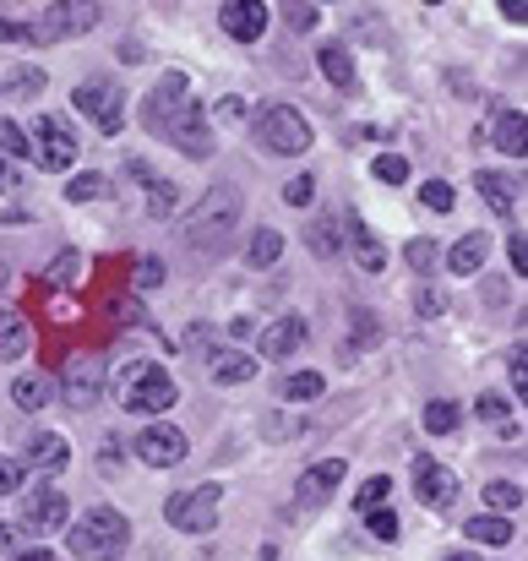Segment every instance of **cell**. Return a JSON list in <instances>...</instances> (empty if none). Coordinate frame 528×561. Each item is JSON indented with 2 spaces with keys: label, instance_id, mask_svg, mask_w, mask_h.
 <instances>
[{
  "label": "cell",
  "instance_id": "33",
  "mask_svg": "<svg viewBox=\"0 0 528 561\" xmlns=\"http://www.w3.org/2000/svg\"><path fill=\"white\" fill-rule=\"evenodd\" d=\"M485 502L507 518V513H518V507H524V491H518L513 480H491V485H485Z\"/></svg>",
  "mask_w": 528,
  "mask_h": 561
},
{
  "label": "cell",
  "instance_id": "46",
  "mask_svg": "<svg viewBox=\"0 0 528 561\" xmlns=\"http://www.w3.org/2000/svg\"><path fill=\"white\" fill-rule=\"evenodd\" d=\"M474 414H480V420H491V425H507V420H513V414H507V403H502L496 392H485V398L474 403Z\"/></svg>",
  "mask_w": 528,
  "mask_h": 561
},
{
  "label": "cell",
  "instance_id": "45",
  "mask_svg": "<svg viewBox=\"0 0 528 561\" xmlns=\"http://www.w3.org/2000/svg\"><path fill=\"white\" fill-rule=\"evenodd\" d=\"M354 344H359V350L381 344V333H376V317H370V311H354Z\"/></svg>",
  "mask_w": 528,
  "mask_h": 561
},
{
  "label": "cell",
  "instance_id": "8",
  "mask_svg": "<svg viewBox=\"0 0 528 561\" xmlns=\"http://www.w3.org/2000/svg\"><path fill=\"white\" fill-rule=\"evenodd\" d=\"M27 148H33V159H38V170H49V175H66L71 164H77V137L55 121V115H38L33 121V131H27Z\"/></svg>",
  "mask_w": 528,
  "mask_h": 561
},
{
  "label": "cell",
  "instance_id": "35",
  "mask_svg": "<svg viewBox=\"0 0 528 561\" xmlns=\"http://www.w3.org/2000/svg\"><path fill=\"white\" fill-rule=\"evenodd\" d=\"M175 207H180V191L170 181H153L148 186V218H170Z\"/></svg>",
  "mask_w": 528,
  "mask_h": 561
},
{
  "label": "cell",
  "instance_id": "34",
  "mask_svg": "<svg viewBox=\"0 0 528 561\" xmlns=\"http://www.w3.org/2000/svg\"><path fill=\"white\" fill-rule=\"evenodd\" d=\"M0 159H33V148H27V131H22L16 121H0Z\"/></svg>",
  "mask_w": 528,
  "mask_h": 561
},
{
  "label": "cell",
  "instance_id": "43",
  "mask_svg": "<svg viewBox=\"0 0 528 561\" xmlns=\"http://www.w3.org/2000/svg\"><path fill=\"white\" fill-rule=\"evenodd\" d=\"M164 284V262L159 256H142L137 262V289H159Z\"/></svg>",
  "mask_w": 528,
  "mask_h": 561
},
{
  "label": "cell",
  "instance_id": "20",
  "mask_svg": "<svg viewBox=\"0 0 528 561\" xmlns=\"http://www.w3.org/2000/svg\"><path fill=\"white\" fill-rule=\"evenodd\" d=\"M485 256H491V234H480V229H474V234H463V240L452 245V256H447V262H452V273H458V278H469V273H480V267H485Z\"/></svg>",
  "mask_w": 528,
  "mask_h": 561
},
{
  "label": "cell",
  "instance_id": "37",
  "mask_svg": "<svg viewBox=\"0 0 528 561\" xmlns=\"http://www.w3.org/2000/svg\"><path fill=\"white\" fill-rule=\"evenodd\" d=\"M370 175H376V181H387V186H403V181H409V164H403L398 153H381V159L370 164Z\"/></svg>",
  "mask_w": 528,
  "mask_h": 561
},
{
  "label": "cell",
  "instance_id": "27",
  "mask_svg": "<svg viewBox=\"0 0 528 561\" xmlns=\"http://www.w3.org/2000/svg\"><path fill=\"white\" fill-rule=\"evenodd\" d=\"M458 420H463V409H458L452 398H431V403H425V431H431V436H452Z\"/></svg>",
  "mask_w": 528,
  "mask_h": 561
},
{
  "label": "cell",
  "instance_id": "48",
  "mask_svg": "<svg viewBox=\"0 0 528 561\" xmlns=\"http://www.w3.org/2000/svg\"><path fill=\"white\" fill-rule=\"evenodd\" d=\"M11 491H22V463L0 458V496H11Z\"/></svg>",
  "mask_w": 528,
  "mask_h": 561
},
{
  "label": "cell",
  "instance_id": "6",
  "mask_svg": "<svg viewBox=\"0 0 528 561\" xmlns=\"http://www.w3.org/2000/svg\"><path fill=\"white\" fill-rule=\"evenodd\" d=\"M99 0H55L33 27H27V44H66V38H82L99 27Z\"/></svg>",
  "mask_w": 528,
  "mask_h": 561
},
{
  "label": "cell",
  "instance_id": "15",
  "mask_svg": "<svg viewBox=\"0 0 528 561\" xmlns=\"http://www.w3.org/2000/svg\"><path fill=\"white\" fill-rule=\"evenodd\" d=\"M306 339H311L306 317H278L273 328H262V355L289 360V355H300V350H306Z\"/></svg>",
  "mask_w": 528,
  "mask_h": 561
},
{
  "label": "cell",
  "instance_id": "5",
  "mask_svg": "<svg viewBox=\"0 0 528 561\" xmlns=\"http://www.w3.org/2000/svg\"><path fill=\"white\" fill-rule=\"evenodd\" d=\"M234 224H240V191L218 186V191H207L196 202V213L185 218V240H191V251H218L234 234Z\"/></svg>",
  "mask_w": 528,
  "mask_h": 561
},
{
  "label": "cell",
  "instance_id": "7",
  "mask_svg": "<svg viewBox=\"0 0 528 561\" xmlns=\"http://www.w3.org/2000/svg\"><path fill=\"white\" fill-rule=\"evenodd\" d=\"M218 502H223V491H218V485H191V491H175V496L164 502V524L180 529V535H207V529L218 524Z\"/></svg>",
  "mask_w": 528,
  "mask_h": 561
},
{
  "label": "cell",
  "instance_id": "57",
  "mask_svg": "<svg viewBox=\"0 0 528 561\" xmlns=\"http://www.w3.org/2000/svg\"><path fill=\"white\" fill-rule=\"evenodd\" d=\"M5 284H11V267H5V262H0V289H5Z\"/></svg>",
  "mask_w": 528,
  "mask_h": 561
},
{
  "label": "cell",
  "instance_id": "49",
  "mask_svg": "<svg viewBox=\"0 0 528 561\" xmlns=\"http://www.w3.org/2000/svg\"><path fill=\"white\" fill-rule=\"evenodd\" d=\"M507 256H513V267H518V278L528 273V234L518 229V234H507Z\"/></svg>",
  "mask_w": 528,
  "mask_h": 561
},
{
  "label": "cell",
  "instance_id": "19",
  "mask_svg": "<svg viewBox=\"0 0 528 561\" xmlns=\"http://www.w3.org/2000/svg\"><path fill=\"white\" fill-rule=\"evenodd\" d=\"M474 191L491 202V213H513V207H518V186H513V175H502V170H480V175H474Z\"/></svg>",
  "mask_w": 528,
  "mask_h": 561
},
{
  "label": "cell",
  "instance_id": "3",
  "mask_svg": "<svg viewBox=\"0 0 528 561\" xmlns=\"http://www.w3.org/2000/svg\"><path fill=\"white\" fill-rule=\"evenodd\" d=\"M251 131H256V142H262L273 159H300V153H311V142H317L311 121H306L295 104H256Z\"/></svg>",
  "mask_w": 528,
  "mask_h": 561
},
{
  "label": "cell",
  "instance_id": "53",
  "mask_svg": "<svg viewBox=\"0 0 528 561\" xmlns=\"http://www.w3.org/2000/svg\"><path fill=\"white\" fill-rule=\"evenodd\" d=\"M38 88H44V71H22L16 77V93H38Z\"/></svg>",
  "mask_w": 528,
  "mask_h": 561
},
{
  "label": "cell",
  "instance_id": "1",
  "mask_svg": "<svg viewBox=\"0 0 528 561\" xmlns=\"http://www.w3.org/2000/svg\"><path fill=\"white\" fill-rule=\"evenodd\" d=\"M185 71H170L159 88H153V99H148V126L159 131V137H170L185 159H207L213 153V121H207V110L202 104H191L185 99Z\"/></svg>",
  "mask_w": 528,
  "mask_h": 561
},
{
  "label": "cell",
  "instance_id": "39",
  "mask_svg": "<svg viewBox=\"0 0 528 561\" xmlns=\"http://www.w3.org/2000/svg\"><path fill=\"white\" fill-rule=\"evenodd\" d=\"M284 202H289V207H311V202H317V181H311V175H295V181L284 186Z\"/></svg>",
  "mask_w": 528,
  "mask_h": 561
},
{
  "label": "cell",
  "instance_id": "50",
  "mask_svg": "<svg viewBox=\"0 0 528 561\" xmlns=\"http://www.w3.org/2000/svg\"><path fill=\"white\" fill-rule=\"evenodd\" d=\"M213 115H218L223 126H234V121H245V104H240V99H218V104H213Z\"/></svg>",
  "mask_w": 528,
  "mask_h": 561
},
{
  "label": "cell",
  "instance_id": "42",
  "mask_svg": "<svg viewBox=\"0 0 528 561\" xmlns=\"http://www.w3.org/2000/svg\"><path fill=\"white\" fill-rule=\"evenodd\" d=\"M409 267L414 273H431L436 267V240H409Z\"/></svg>",
  "mask_w": 528,
  "mask_h": 561
},
{
  "label": "cell",
  "instance_id": "36",
  "mask_svg": "<svg viewBox=\"0 0 528 561\" xmlns=\"http://www.w3.org/2000/svg\"><path fill=\"white\" fill-rule=\"evenodd\" d=\"M284 22L295 27V33H311L322 16H317V0H284Z\"/></svg>",
  "mask_w": 528,
  "mask_h": 561
},
{
  "label": "cell",
  "instance_id": "56",
  "mask_svg": "<svg viewBox=\"0 0 528 561\" xmlns=\"http://www.w3.org/2000/svg\"><path fill=\"white\" fill-rule=\"evenodd\" d=\"M447 561H480V557H474V551H452Z\"/></svg>",
  "mask_w": 528,
  "mask_h": 561
},
{
  "label": "cell",
  "instance_id": "29",
  "mask_svg": "<svg viewBox=\"0 0 528 561\" xmlns=\"http://www.w3.org/2000/svg\"><path fill=\"white\" fill-rule=\"evenodd\" d=\"M469 540H474V546H507V540H513V524H507L502 513H485V518L469 524Z\"/></svg>",
  "mask_w": 528,
  "mask_h": 561
},
{
  "label": "cell",
  "instance_id": "23",
  "mask_svg": "<svg viewBox=\"0 0 528 561\" xmlns=\"http://www.w3.org/2000/svg\"><path fill=\"white\" fill-rule=\"evenodd\" d=\"M60 392H66V403H71V409H93V403H99V392H104V381H99V371H66Z\"/></svg>",
  "mask_w": 528,
  "mask_h": 561
},
{
  "label": "cell",
  "instance_id": "2",
  "mask_svg": "<svg viewBox=\"0 0 528 561\" xmlns=\"http://www.w3.org/2000/svg\"><path fill=\"white\" fill-rule=\"evenodd\" d=\"M66 546H71L77 561H120L126 546H131V524H126L115 507H88V513L71 524Z\"/></svg>",
  "mask_w": 528,
  "mask_h": 561
},
{
  "label": "cell",
  "instance_id": "14",
  "mask_svg": "<svg viewBox=\"0 0 528 561\" xmlns=\"http://www.w3.org/2000/svg\"><path fill=\"white\" fill-rule=\"evenodd\" d=\"M218 27H223L234 44H256V38L267 33V5H262V0H223Z\"/></svg>",
  "mask_w": 528,
  "mask_h": 561
},
{
  "label": "cell",
  "instance_id": "58",
  "mask_svg": "<svg viewBox=\"0 0 528 561\" xmlns=\"http://www.w3.org/2000/svg\"><path fill=\"white\" fill-rule=\"evenodd\" d=\"M425 5H441V0H425Z\"/></svg>",
  "mask_w": 528,
  "mask_h": 561
},
{
  "label": "cell",
  "instance_id": "4",
  "mask_svg": "<svg viewBox=\"0 0 528 561\" xmlns=\"http://www.w3.org/2000/svg\"><path fill=\"white\" fill-rule=\"evenodd\" d=\"M115 392H120V403H126L131 414H170L180 398L175 376L159 371L153 360H126V366L115 371Z\"/></svg>",
  "mask_w": 528,
  "mask_h": 561
},
{
  "label": "cell",
  "instance_id": "9",
  "mask_svg": "<svg viewBox=\"0 0 528 561\" xmlns=\"http://www.w3.org/2000/svg\"><path fill=\"white\" fill-rule=\"evenodd\" d=\"M71 110H82L104 137H115V131L126 126V93H120L115 82H82V88L71 93Z\"/></svg>",
  "mask_w": 528,
  "mask_h": 561
},
{
  "label": "cell",
  "instance_id": "52",
  "mask_svg": "<svg viewBox=\"0 0 528 561\" xmlns=\"http://www.w3.org/2000/svg\"><path fill=\"white\" fill-rule=\"evenodd\" d=\"M496 5H502V16H507V22H524L528 16V0H496Z\"/></svg>",
  "mask_w": 528,
  "mask_h": 561
},
{
  "label": "cell",
  "instance_id": "16",
  "mask_svg": "<svg viewBox=\"0 0 528 561\" xmlns=\"http://www.w3.org/2000/svg\"><path fill=\"white\" fill-rule=\"evenodd\" d=\"M66 458H71V447H66V436H55V431H38V436L27 442V469H38V474H60Z\"/></svg>",
  "mask_w": 528,
  "mask_h": 561
},
{
  "label": "cell",
  "instance_id": "32",
  "mask_svg": "<svg viewBox=\"0 0 528 561\" xmlns=\"http://www.w3.org/2000/svg\"><path fill=\"white\" fill-rule=\"evenodd\" d=\"M387 496H392V474H370V480L354 491V507L370 513V507H387Z\"/></svg>",
  "mask_w": 528,
  "mask_h": 561
},
{
  "label": "cell",
  "instance_id": "30",
  "mask_svg": "<svg viewBox=\"0 0 528 561\" xmlns=\"http://www.w3.org/2000/svg\"><path fill=\"white\" fill-rule=\"evenodd\" d=\"M82 278V251H60L49 267H44V284H55V289H71Z\"/></svg>",
  "mask_w": 528,
  "mask_h": 561
},
{
  "label": "cell",
  "instance_id": "17",
  "mask_svg": "<svg viewBox=\"0 0 528 561\" xmlns=\"http://www.w3.org/2000/svg\"><path fill=\"white\" fill-rule=\"evenodd\" d=\"M349 251L365 273H381V267H387V245L370 234V224H365L359 213H349Z\"/></svg>",
  "mask_w": 528,
  "mask_h": 561
},
{
  "label": "cell",
  "instance_id": "26",
  "mask_svg": "<svg viewBox=\"0 0 528 561\" xmlns=\"http://www.w3.org/2000/svg\"><path fill=\"white\" fill-rule=\"evenodd\" d=\"M278 256H284V234H278V229H256L251 245H245V262H251V267H273Z\"/></svg>",
  "mask_w": 528,
  "mask_h": 561
},
{
  "label": "cell",
  "instance_id": "54",
  "mask_svg": "<svg viewBox=\"0 0 528 561\" xmlns=\"http://www.w3.org/2000/svg\"><path fill=\"white\" fill-rule=\"evenodd\" d=\"M5 551H16V529H11V524H0V557H5Z\"/></svg>",
  "mask_w": 528,
  "mask_h": 561
},
{
  "label": "cell",
  "instance_id": "22",
  "mask_svg": "<svg viewBox=\"0 0 528 561\" xmlns=\"http://www.w3.org/2000/svg\"><path fill=\"white\" fill-rule=\"evenodd\" d=\"M27 344H33L27 322H22L16 311H0V360H22V355H27Z\"/></svg>",
  "mask_w": 528,
  "mask_h": 561
},
{
  "label": "cell",
  "instance_id": "13",
  "mask_svg": "<svg viewBox=\"0 0 528 561\" xmlns=\"http://www.w3.org/2000/svg\"><path fill=\"white\" fill-rule=\"evenodd\" d=\"M137 458L148 469H175V463H185V431H175V425H148L137 436Z\"/></svg>",
  "mask_w": 528,
  "mask_h": 561
},
{
  "label": "cell",
  "instance_id": "51",
  "mask_svg": "<svg viewBox=\"0 0 528 561\" xmlns=\"http://www.w3.org/2000/svg\"><path fill=\"white\" fill-rule=\"evenodd\" d=\"M513 387H518V398L528 392V355H524V344H518V355H513Z\"/></svg>",
  "mask_w": 528,
  "mask_h": 561
},
{
  "label": "cell",
  "instance_id": "31",
  "mask_svg": "<svg viewBox=\"0 0 528 561\" xmlns=\"http://www.w3.org/2000/svg\"><path fill=\"white\" fill-rule=\"evenodd\" d=\"M99 196H110V175H99V170H82V175H71L66 202H99Z\"/></svg>",
  "mask_w": 528,
  "mask_h": 561
},
{
  "label": "cell",
  "instance_id": "11",
  "mask_svg": "<svg viewBox=\"0 0 528 561\" xmlns=\"http://www.w3.org/2000/svg\"><path fill=\"white\" fill-rule=\"evenodd\" d=\"M22 529L27 535H55V529H66V496L55 491V485H38V491H27V502H22Z\"/></svg>",
  "mask_w": 528,
  "mask_h": 561
},
{
  "label": "cell",
  "instance_id": "28",
  "mask_svg": "<svg viewBox=\"0 0 528 561\" xmlns=\"http://www.w3.org/2000/svg\"><path fill=\"white\" fill-rule=\"evenodd\" d=\"M328 392V376L322 371H289L284 376V398L289 403H311V398H322Z\"/></svg>",
  "mask_w": 528,
  "mask_h": 561
},
{
  "label": "cell",
  "instance_id": "25",
  "mask_svg": "<svg viewBox=\"0 0 528 561\" xmlns=\"http://www.w3.org/2000/svg\"><path fill=\"white\" fill-rule=\"evenodd\" d=\"M317 66L328 71V82H333V88H354V60H349V49H344V44H322Z\"/></svg>",
  "mask_w": 528,
  "mask_h": 561
},
{
  "label": "cell",
  "instance_id": "12",
  "mask_svg": "<svg viewBox=\"0 0 528 561\" xmlns=\"http://www.w3.org/2000/svg\"><path fill=\"white\" fill-rule=\"evenodd\" d=\"M344 474H349V458H317V463L300 474V485H295L300 507H322V502L344 485Z\"/></svg>",
  "mask_w": 528,
  "mask_h": 561
},
{
  "label": "cell",
  "instance_id": "55",
  "mask_svg": "<svg viewBox=\"0 0 528 561\" xmlns=\"http://www.w3.org/2000/svg\"><path fill=\"white\" fill-rule=\"evenodd\" d=\"M16 561H55V557H49V551L38 546V551H22V557H16Z\"/></svg>",
  "mask_w": 528,
  "mask_h": 561
},
{
  "label": "cell",
  "instance_id": "18",
  "mask_svg": "<svg viewBox=\"0 0 528 561\" xmlns=\"http://www.w3.org/2000/svg\"><path fill=\"white\" fill-rule=\"evenodd\" d=\"M207 376L223 381V387H240V381L256 376V360H251V355H234V350H213V355H207Z\"/></svg>",
  "mask_w": 528,
  "mask_h": 561
},
{
  "label": "cell",
  "instance_id": "44",
  "mask_svg": "<svg viewBox=\"0 0 528 561\" xmlns=\"http://www.w3.org/2000/svg\"><path fill=\"white\" fill-rule=\"evenodd\" d=\"M414 311H420V317H441V311H447V295H441V289H431V284H425V289H420V295H414Z\"/></svg>",
  "mask_w": 528,
  "mask_h": 561
},
{
  "label": "cell",
  "instance_id": "41",
  "mask_svg": "<svg viewBox=\"0 0 528 561\" xmlns=\"http://www.w3.org/2000/svg\"><path fill=\"white\" fill-rule=\"evenodd\" d=\"M333 234H338V229H333V218H322L306 240H311V251H317V256H333V251H338V240H333Z\"/></svg>",
  "mask_w": 528,
  "mask_h": 561
},
{
  "label": "cell",
  "instance_id": "24",
  "mask_svg": "<svg viewBox=\"0 0 528 561\" xmlns=\"http://www.w3.org/2000/svg\"><path fill=\"white\" fill-rule=\"evenodd\" d=\"M524 142H528L524 110H502V121H496V148L513 153V159H524Z\"/></svg>",
  "mask_w": 528,
  "mask_h": 561
},
{
  "label": "cell",
  "instance_id": "38",
  "mask_svg": "<svg viewBox=\"0 0 528 561\" xmlns=\"http://www.w3.org/2000/svg\"><path fill=\"white\" fill-rule=\"evenodd\" d=\"M365 529H370L376 540H398V518H392V507H370V513H365Z\"/></svg>",
  "mask_w": 528,
  "mask_h": 561
},
{
  "label": "cell",
  "instance_id": "47",
  "mask_svg": "<svg viewBox=\"0 0 528 561\" xmlns=\"http://www.w3.org/2000/svg\"><path fill=\"white\" fill-rule=\"evenodd\" d=\"M0 191H5V196H22V191H27V175H22L11 159H0Z\"/></svg>",
  "mask_w": 528,
  "mask_h": 561
},
{
  "label": "cell",
  "instance_id": "10",
  "mask_svg": "<svg viewBox=\"0 0 528 561\" xmlns=\"http://www.w3.org/2000/svg\"><path fill=\"white\" fill-rule=\"evenodd\" d=\"M414 491H420L425 507L447 513V507L458 502V474H452L447 463H436V458H414Z\"/></svg>",
  "mask_w": 528,
  "mask_h": 561
},
{
  "label": "cell",
  "instance_id": "21",
  "mask_svg": "<svg viewBox=\"0 0 528 561\" xmlns=\"http://www.w3.org/2000/svg\"><path fill=\"white\" fill-rule=\"evenodd\" d=\"M11 398H16V409L38 414V409L55 398V381H49V376H16V381H11Z\"/></svg>",
  "mask_w": 528,
  "mask_h": 561
},
{
  "label": "cell",
  "instance_id": "40",
  "mask_svg": "<svg viewBox=\"0 0 528 561\" xmlns=\"http://www.w3.org/2000/svg\"><path fill=\"white\" fill-rule=\"evenodd\" d=\"M420 196H425V207H436V213H452V202H458L447 181H425V186H420Z\"/></svg>",
  "mask_w": 528,
  "mask_h": 561
}]
</instances>
